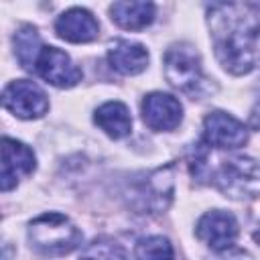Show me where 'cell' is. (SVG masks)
Segmentation results:
<instances>
[{
	"instance_id": "obj_9",
	"label": "cell",
	"mask_w": 260,
	"mask_h": 260,
	"mask_svg": "<svg viewBox=\"0 0 260 260\" xmlns=\"http://www.w3.org/2000/svg\"><path fill=\"white\" fill-rule=\"evenodd\" d=\"M142 120L154 132H171L183 120V106L181 102L162 91H152L142 100Z\"/></svg>"
},
{
	"instance_id": "obj_1",
	"label": "cell",
	"mask_w": 260,
	"mask_h": 260,
	"mask_svg": "<svg viewBox=\"0 0 260 260\" xmlns=\"http://www.w3.org/2000/svg\"><path fill=\"white\" fill-rule=\"evenodd\" d=\"M209 35L219 65L232 75L250 73L260 57V14L250 4H211Z\"/></svg>"
},
{
	"instance_id": "obj_19",
	"label": "cell",
	"mask_w": 260,
	"mask_h": 260,
	"mask_svg": "<svg viewBox=\"0 0 260 260\" xmlns=\"http://www.w3.org/2000/svg\"><path fill=\"white\" fill-rule=\"evenodd\" d=\"M254 240H256V242H258V244H260V230H258V232H256V234H254Z\"/></svg>"
},
{
	"instance_id": "obj_18",
	"label": "cell",
	"mask_w": 260,
	"mask_h": 260,
	"mask_svg": "<svg viewBox=\"0 0 260 260\" xmlns=\"http://www.w3.org/2000/svg\"><path fill=\"white\" fill-rule=\"evenodd\" d=\"M79 260H128L126 252L114 244V242H108V240H100V242H93Z\"/></svg>"
},
{
	"instance_id": "obj_10",
	"label": "cell",
	"mask_w": 260,
	"mask_h": 260,
	"mask_svg": "<svg viewBox=\"0 0 260 260\" xmlns=\"http://www.w3.org/2000/svg\"><path fill=\"white\" fill-rule=\"evenodd\" d=\"M205 144L215 148H240L248 142L246 126L225 112H211L203 120Z\"/></svg>"
},
{
	"instance_id": "obj_13",
	"label": "cell",
	"mask_w": 260,
	"mask_h": 260,
	"mask_svg": "<svg viewBox=\"0 0 260 260\" xmlns=\"http://www.w3.org/2000/svg\"><path fill=\"white\" fill-rule=\"evenodd\" d=\"M110 18L126 30H140L154 20L152 2H114L110 6Z\"/></svg>"
},
{
	"instance_id": "obj_3",
	"label": "cell",
	"mask_w": 260,
	"mask_h": 260,
	"mask_svg": "<svg viewBox=\"0 0 260 260\" xmlns=\"http://www.w3.org/2000/svg\"><path fill=\"white\" fill-rule=\"evenodd\" d=\"M165 75L169 83L191 98H201L207 93L209 79L203 75L201 57L189 43H177L165 53Z\"/></svg>"
},
{
	"instance_id": "obj_16",
	"label": "cell",
	"mask_w": 260,
	"mask_h": 260,
	"mask_svg": "<svg viewBox=\"0 0 260 260\" xmlns=\"http://www.w3.org/2000/svg\"><path fill=\"white\" fill-rule=\"evenodd\" d=\"M41 49H43V45H41V39H39V32H37L35 26L24 24L16 30V35H14V53H16L18 63L24 69L32 71V65H35Z\"/></svg>"
},
{
	"instance_id": "obj_8",
	"label": "cell",
	"mask_w": 260,
	"mask_h": 260,
	"mask_svg": "<svg viewBox=\"0 0 260 260\" xmlns=\"http://www.w3.org/2000/svg\"><path fill=\"white\" fill-rule=\"evenodd\" d=\"M37 167L35 152L14 138H2V171H0V189L6 193L18 185L22 177H28Z\"/></svg>"
},
{
	"instance_id": "obj_12",
	"label": "cell",
	"mask_w": 260,
	"mask_h": 260,
	"mask_svg": "<svg viewBox=\"0 0 260 260\" xmlns=\"http://www.w3.org/2000/svg\"><path fill=\"white\" fill-rule=\"evenodd\" d=\"M108 61L122 75H138L148 65V51L140 43L116 39L108 47Z\"/></svg>"
},
{
	"instance_id": "obj_14",
	"label": "cell",
	"mask_w": 260,
	"mask_h": 260,
	"mask_svg": "<svg viewBox=\"0 0 260 260\" xmlns=\"http://www.w3.org/2000/svg\"><path fill=\"white\" fill-rule=\"evenodd\" d=\"M93 122L110 138H116V140L128 136L130 130H132L130 112L122 102H106V104H102L93 114Z\"/></svg>"
},
{
	"instance_id": "obj_17",
	"label": "cell",
	"mask_w": 260,
	"mask_h": 260,
	"mask_svg": "<svg viewBox=\"0 0 260 260\" xmlns=\"http://www.w3.org/2000/svg\"><path fill=\"white\" fill-rule=\"evenodd\" d=\"M136 260H175L173 246L162 236H148L138 240L134 248Z\"/></svg>"
},
{
	"instance_id": "obj_2",
	"label": "cell",
	"mask_w": 260,
	"mask_h": 260,
	"mask_svg": "<svg viewBox=\"0 0 260 260\" xmlns=\"http://www.w3.org/2000/svg\"><path fill=\"white\" fill-rule=\"evenodd\" d=\"M28 240L30 246L41 254L63 256L79 248L83 236L67 215L59 211H49L28 223Z\"/></svg>"
},
{
	"instance_id": "obj_7",
	"label": "cell",
	"mask_w": 260,
	"mask_h": 260,
	"mask_svg": "<svg viewBox=\"0 0 260 260\" xmlns=\"http://www.w3.org/2000/svg\"><path fill=\"white\" fill-rule=\"evenodd\" d=\"M195 234L211 250L223 252L230 250L238 240V221L230 211L213 209L199 217L195 225Z\"/></svg>"
},
{
	"instance_id": "obj_15",
	"label": "cell",
	"mask_w": 260,
	"mask_h": 260,
	"mask_svg": "<svg viewBox=\"0 0 260 260\" xmlns=\"http://www.w3.org/2000/svg\"><path fill=\"white\" fill-rule=\"evenodd\" d=\"M171 193H173V179L167 175V171H156L146 179V183L136 195L140 199L142 209H150L152 213H158L167 209L171 201Z\"/></svg>"
},
{
	"instance_id": "obj_4",
	"label": "cell",
	"mask_w": 260,
	"mask_h": 260,
	"mask_svg": "<svg viewBox=\"0 0 260 260\" xmlns=\"http://www.w3.org/2000/svg\"><path fill=\"white\" fill-rule=\"evenodd\" d=\"M213 183L234 199L256 197V187L260 185V162L250 156L223 158L215 169Z\"/></svg>"
},
{
	"instance_id": "obj_6",
	"label": "cell",
	"mask_w": 260,
	"mask_h": 260,
	"mask_svg": "<svg viewBox=\"0 0 260 260\" xmlns=\"http://www.w3.org/2000/svg\"><path fill=\"white\" fill-rule=\"evenodd\" d=\"M32 71L39 77H43L47 83L63 89L77 85L83 77L81 69L71 61V57L65 51L57 47H45V45L32 65Z\"/></svg>"
},
{
	"instance_id": "obj_11",
	"label": "cell",
	"mask_w": 260,
	"mask_h": 260,
	"mask_svg": "<svg viewBox=\"0 0 260 260\" xmlns=\"http://www.w3.org/2000/svg\"><path fill=\"white\" fill-rule=\"evenodd\" d=\"M55 32L69 43H89V41L98 39L100 24L89 10L69 8L57 18Z\"/></svg>"
},
{
	"instance_id": "obj_5",
	"label": "cell",
	"mask_w": 260,
	"mask_h": 260,
	"mask_svg": "<svg viewBox=\"0 0 260 260\" xmlns=\"http://www.w3.org/2000/svg\"><path fill=\"white\" fill-rule=\"evenodd\" d=\"M2 104L10 114L22 120L41 118L49 110V100L45 91L28 79L10 81L2 91Z\"/></svg>"
}]
</instances>
